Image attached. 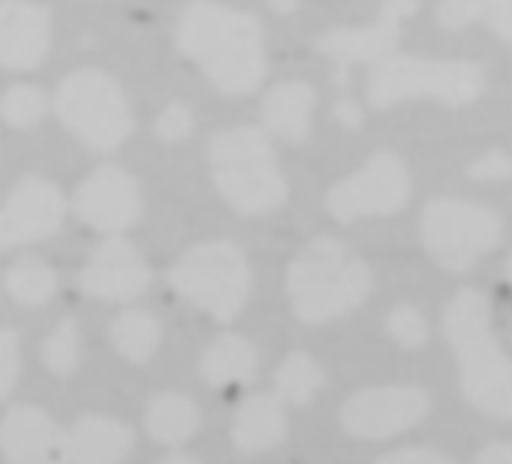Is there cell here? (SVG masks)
<instances>
[{
    "label": "cell",
    "mask_w": 512,
    "mask_h": 464,
    "mask_svg": "<svg viewBox=\"0 0 512 464\" xmlns=\"http://www.w3.org/2000/svg\"><path fill=\"white\" fill-rule=\"evenodd\" d=\"M443 335L467 404L485 416L512 419V359L494 338L491 299L476 287H461L443 311Z\"/></svg>",
    "instance_id": "cell-1"
},
{
    "label": "cell",
    "mask_w": 512,
    "mask_h": 464,
    "mask_svg": "<svg viewBox=\"0 0 512 464\" xmlns=\"http://www.w3.org/2000/svg\"><path fill=\"white\" fill-rule=\"evenodd\" d=\"M178 46L223 94H250L266 76L260 25L220 4H190L178 22Z\"/></svg>",
    "instance_id": "cell-2"
},
{
    "label": "cell",
    "mask_w": 512,
    "mask_h": 464,
    "mask_svg": "<svg viewBox=\"0 0 512 464\" xmlns=\"http://www.w3.org/2000/svg\"><path fill=\"white\" fill-rule=\"evenodd\" d=\"M371 269L335 239H314L290 266L287 290L302 323L320 326L356 311L371 296Z\"/></svg>",
    "instance_id": "cell-3"
},
{
    "label": "cell",
    "mask_w": 512,
    "mask_h": 464,
    "mask_svg": "<svg viewBox=\"0 0 512 464\" xmlns=\"http://www.w3.org/2000/svg\"><path fill=\"white\" fill-rule=\"evenodd\" d=\"M488 88V76L476 61L389 55L374 64L368 100L374 109H389L407 100H434L449 109L476 103Z\"/></svg>",
    "instance_id": "cell-4"
},
{
    "label": "cell",
    "mask_w": 512,
    "mask_h": 464,
    "mask_svg": "<svg viewBox=\"0 0 512 464\" xmlns=\"http://www.w3.org/2000/svg\"><path fill=\"white\" fill-rule=\"evenodd\" d=\"M211 172L220 196L241 214H266L287 202V181L275 151L253 127H235L214 136Z\"/></svg>",
    "instance_id": "cell-5"
},
{
    "label": "cell",
    "mask_w": 512,
    "mask_h": 464,
    "mask_svg": "<svg viewBox=\"0 0 512 464\" xmlns=\"http://www.w3.org/2000/svg\"><path fill=\"white\" fill-rule=\"evenodd\" d=\"M419 232L428 257L452 272H470L503 242V217L470 199H431L422 208Z\"/></svg>",
    "instance_id": "cell-6"
},
{
    "label": "cell",
    "mask_w": 512,
    "mask_h": 464,
    "mask_svg": "<svg viewBox=\"0 0 512 464\" xmlns=\"http://www.w3.org/2000/svg\"><path fill=\"white\" fill-rule=\"evenodd\" d=\"M169 284L199 311L211 314L220 323L238 317L250 293V269L244 254L232 242H205L190 248L175 269Z\"/></svg>",
    "instance_id": "cell-7"
},
{
    "label": "cell",
    "mask_w": 512,
    "mask_h": 464,
    "mask_svg": "<svg viewBox=\"0 0 512 464\" xmlns=\"http://www.w3.org/2000/svg\"><path fill=\"white\" fill-rule=\"evenodd\" d=\"M55 109L61 121L97 151H112L133 133V115L121 88L97 70L73 73L58 88Z\"/></svg>",
    "instance_id": "cell-8"
},
{
    "label": "cell",
    "mask_w": 512,
    "mask_h": 464,
    "mask_svg": "<svg viewBox=\"0 0 512 464\" xmlns=\"http://www.w3.org/2000/svg\"><path fill=\"white\" fill-rule=\"evenodd\" d=\"M410 199V175L398 154L377 151L359 172L338 181L329 196L326 208L335 220L353 223L359 217H386L407 205Z\"/></svg>",
    "instance_id": "cell-9"
},
{
    "label": "cell",
    "mask_w": 512,
    "mask_h": 464,
    "mask_svg": "<svg viewBox=\"0 0 512 464\" xmlns=\"http://www.w3.org/2000/svg\"><path fill=\"white\" fill-rule=\"evenodd\" d=\"M431 413V395L422 386H371L350 395L341 407V425L362 440H386L416 428Z\"/></svg>",
    "instance_id": "cell-10"
},
{
    "label": "cell",
    "mask_w": 512,
    "mask_h": 464,
    "mask_svg": "<svg viewBox=\"0 0 512 464\" xmlns=\"http://www.w3.org/2000/svg\"><path fill=\"white\" fill-rule=\"evenodd\" d=\"M67 202L61 190L43 178H25L0 208V251L43 242L61 229Z\"/></svg>",
    "instance_id": "cell-11"
},
{
    "label": "cell",
    "mask_w": 512,
    "mask_h": 464,
    "mask_svg": "<svg viewBox=\"0 0 512 464\" xmlns=\"http://www.w3.org/2000/svg\"><path fill=\"white\" fill-rule=\"evenodd\" d=\"M416 10H419L416 0H383L380 16L368 28L332 31L317 46L341 70H347L353 64H377V61L395 55V46L401 40V28Z\"/></svg>",
    "instance_id": "cell-12"
},
{
    "label": "cell",
    "mask_w": 512,
    "mask_h": 464,
    "mask_svg": "<svg viewBox=\"0 0 512 464\" xmlns=\"http://www.w3.org/2000/svg\"><path fill=\"white\" fill-rule=\"evenodd\" d=\"M0 452L10 464H70L67 434L31 404H19L0 419Z\"/></svg>",
    "instance_id": "cell-13"
},
{
    "label": "cell",
    "mask_w": 512,
    "mask_h": 464,
    "mask_svg": "<svg viewBox=\"0 0 512 464\" xmlns=\"http://www.w3.org/2000/svg\"><path fill=\"white\" fill-rule=\"evenodd\" d=\"M139 211L142 199L136 181L115 166L97 169L76 193V214L88 226L103 232H121L133 226L139 220Z\"/></svg>",
    "instance_id": "cell-14"
},
{
    "label": "cell",
    "mask_w": 512,
    "mask_h": 464,
    "mask_svg": "<svg viewBox=\"0 0 512 464\" xmlns=\"http://www.w3.org/2000/svg\"><path fill=\"white\" fill-rule=\"evenodd\" d=\"M148 278L145 260L127 239H106L79 275V287L94 299L130 302L148 287Z\"/></svg>",
    "instance_id": "cell-15"
},
{
    "label": "cell",
    "mask_w": 512,
    "mask_h": 464,
    "mask_svg": "<svg viewBox=\"0 0 512 464\" xmlns=\"http://www.w3.org/2000/svg\"><path fill=\"white\" fill-rule=\"evenodd\" d=\"M52 16L49 10L25 0L0 4V67L34 70L49 52Z\"/></svg>",
    "instance_id": "cell-16"
},
{
    "label": "cell",
    "mask_w": 512,
    "mask_h": 464,
    "mask_svg": "<svg viewBox=\"0 0 512 464\" xmlns=\"http://www.w3.org/2000/svg\"><path fill=\"white\" fill-rule=\"evenodd\" d=\"M287 437V404L278 395H247L232 419V443L241 455H260Z\"/></svg>",
    "instance_id": "cell-17"
},
{
    "label": "cell",
    "mask_w": 512,
    "mask_h": 464,
    "mask_svg": "<svg viewBox=\"0 0 512 464\" xmlns=\"http://www.w3.org/2000/svg\"><path fill=\"white\" fill-rule=\"evenodd\" d=\"M133 443V431L109 416H85L67 434L70 464H124Z\"/></svg>",
    "instance_id": "cell-18"
},
{
    "label": "cell",
    "mask_w": 512,
    "mask_h": 464,
    "mask_svg": "<svg viewBox=\"0 0 512 464\" xmlns=\"http://www.w3.org/2000/svg\"><path fill=\"white\" fill-rule=\"evenodd\" d=\"M311 112H314V91L305 82L278 85L263 103L266 127L287 142H305L311 136Z\"/></svg>",
    "instance_id": "cell-19"
},
{
    "label": "cell",
    "mask_w": 512,
    "mask_h": 464,
    "mask_svg": "<svg viewBox=\"0 0 512 464\" xmlns=\"http://www.w3.org/2000/svg\"><path fill=\"white\" fill-rule=\"evenodd\" d=\"M256 347L241 335H220L199 359V374L211 386H229V383H250L256 377Z\"/></svg>",
    "instance_id": "cell-20"
},
{
    "label": "cell",
    "mask_w": 512,
    "mask_h": 464,
    "mask_svg": "<svg viewBox=\"0 0 512 464\" xmlns=\"http://www.w3.org/2000/svg\"><path fill=\"white\" fill-rule=\"evenodd\" d=\"M199 425H202L199 407L187 395H178V392L154 395L148 410H145V428L163 446L187 443L199 431Z\"/></svg>",
    "instance_id": "cell-21"
},
{
    "label": "cell",
    "mask_w": 512,
    "mask_h": 464,
    "mask_svg": "<svg viewBox=\"0 0 512 464\" xmlns=\"http://www.w3.org/2000/svg\"><path fill=\"white\" fill-rule=\"evenodd\" d=\"M437 22L446 31L485 25L503 43H512V0H443L437 7Z\"/></svg>",
    "instance_id": "cell-22"
},
{
    "label": "cell",
    "mask_w": 512,
    "mask_h": 464,
    "mask_svg": "<svg viewBox=\"0 0 512 464\" xmlns=\"http://www.w3.org/2000/svg\"><path fill=\"white\" fill-rule=\"evenodd\" d=\"M112 341L130 362H148L160 347V323L145 311H124L112 323Z\"/></svg>",
    "instance_id": "cell-23"
},
{
    "label": "cell",
    "mask_w": 512,
    "mask_h": 464,
    "mask_svg": "<svg viewBox=\"0 0 512 464\" xmlns=\"http://www.w3.org/2000/svg\"><path fill=\"white\" fill-rule=\"evenodd\" d=\"M275 383H278L275 395L284 404H308L326 386V374H323V368L308 353L299 350V353H290L281 362Z\"/></svg>",
    "instance_id": "cell-24"
},
{
    "label": "cell",
    "mask_w": 512,
    "mask_h": 464,
    "mask_svg": "<svg viewBox=\"0 0 512 464\" xmlns=\"http://www.w3.org/2000/svg\"><path fill=\"white\" fill-rule=\"evenodd\" d=\"M4 287H7V293H10L19 305H25V308H40V305L55 293L58 275H55L46 263H40V260H19V263L7 272Z\"/></svg>",
    "instance_id": "cell-25"
},
{
    "label": "cell",
    "mask_w": 512,
    "mask_h": 464,
    "mask_svg": "<svg viewBox=\"0 0 512 464\" xmlns=\"http://www.w3.org/2000/svg\"><path fill=\"white\" fill-rule=\"evenodd\" d=\"M79 356H82V335H79V323L73 317L61 320V326L49 335L46 347H43V359L46 368L58 377H70L79 368Z\"/></svg>",
    "instance_id": "cell-26"
},
{
    "label": "cell",
    "mask_w": 512,
    "mask_h": 464,
    "mask_svg": "<svg viewBox=\"0 0 512 464\" xmlns=\"http://www.w3.org/2000/svg\"><path fill=\"white\" fill-rule=\"evenodd\" d=\"M0 112L13 127H31L46 115V97L37 88L16 85L4 100H0Z\"/></svg>",
    "instance_id": "cell-27"
},
{
    "label": "cell",
    "mask_w": 512,
    "mask_h": 464,
    "mask_svg": "<svg viewBox=\"0 0 512 464\" xmlns=\"http://www.w3.org/2000/svg\"><path fill=\"white\" fill-rule=\"evenodd\" d=\"M386 329L395 338V344L404 350H419L428 341V323H425L422 311H416L413 305H398L389 314Z\"/></svg>",
    "instance_id": "cell-28"
},
{
    "label": "cell",
    "mask_w": 512,
    "mask_h": 464,
    "mask_svg": "<svg viewBox=\"0 0 512 464\" xmlns=\"http://www.w3.org/2000/svg\"><path fill=\"white\" fill-rule=\"evenodd\" d=\"M22 356H19V335L13 329H0V398H7L19 380Z\"/></svg>",
    "instance_id": "cell-29"
},
{
    "label": "cell",
    "mask_w": 512,
    "mask_h": 464,
    "mask_svg": "<svg viewBox=\"0 0 512 464\" xmlns=\"http://www.w3.org/2000/svg\"><path fill=\"white\" fill-rule=\"evenodd\" d=\"M467 178H473V181H506V178H512V157L506 151H488L467 166Z\"/></svg>",
    "instance_id": "cell-30"
},
{
    "label": "cell",
    "mask_w": 512,
    "mask_h": 464,
    "mask_svg": "<svg viewBox=\"0 0 512 464\" xmlns=\"http://www.w3.org/2000/svg\"><path fill=\"white\" fill-rule=\"evenodd\" d=\"M193 130V118H190V109L187 106H169L160 118H157V136L166 139V142H178L184 139L187 133Z\"/></svg>",
    "instance_id": "cell-31"
},
{
    "label": "cell",
    "mask_w": 512,
    "mask_h": 464,
    "mask_svg": "<svg viewBox=\"0 0 512 464\" xmlns=\"http://www.w3.org/2000/svg\"><path fill=\"white\" fill-rule=\"evenodd\" d=\"M374 464H455V461L446 452L434 449V446H407V449L383 455Z\"/></svg>",
    "instance_id": "cell-32"
},
{
    "label": "cell",
    "mask_w": 512,
    "mask_h": 464,
    "mask_svg": "<svg viewBox=\"0 0 512 464\" xmlns=\"http://www.w3.org/2000/svg\"><path fill=\"white\" fill-rule=\"evenodd\" d=\"M473 464H512V440H497L482 446Z\"/></svg>",
    "instance_id": "cell-33"
},
{
    "label": "cell",
    "mask_w": 512,
    "mask_h": 464,
    "mask_svg": "<svg viewBox=\"0 0 512 464\" xmlns=\"http://www.w3.org/2000/svg\"><path fill=\"white\" fill-rule=\"evenodd\" d=\"M338 118H341L344 124L353 127V124H359V109H356L353 103H341V106H338Z\"/></svg>",
    "instance_id": "cell-34"
},
{
    "label": "cell",
    "mask_w": 512,
    "mask_h": 464,
    "mask_svg": "<svg viewBox=\"0 0 512 464\" xmlns=\"http://www.w3.org/2000/svg\"><path fill=\"white\" fill-rule=\"evenodd\" d=\"M163 464H199L193 455H184V452H172V455H166L163 458Z\"/></svg>",
    "instance_id": "cell-35"
},
{
    "label": "cell",
    "mask_w": 512,
    "mask_h": 464,
    "mask_svg": "<svg viewBox=\"0 0 512 464\" xmlns=\"http://www.w3.org/2000/svg\"><path fill=\"white\" fill-rule=\"evenodd\" d=\"M299 0H269V7H275L278 13H293Z\"/></svg>",
    "instance_id": "cell-36"
},
{
    "label": "cell",
    "mask_w": 512,
    "mask_h": 464,
    "mask_svg": "<svg viewBox=\"0 0 512 464\" xmlns=\"http://www.w3.org/2000/svg\"><path fill=\"white\" fill-rule=\"evenodd\" d=\"M506 281H509V284H512V257H509V260H506Z\"/></svg>",
    "instance_id": "cell-37"
}]
</instances>
